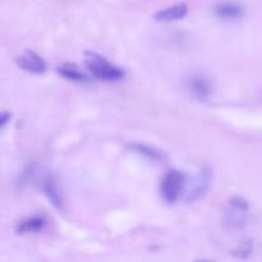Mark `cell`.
<instances>
[{
  "mask_svg": "<svg viewBox=\"0 0 262 262\" xmlns=\"http://www.w3.org/2000/svg\"><path fill=\"white\" fill-rule=\"evenodd\" d=\"M130 147H132V150L135 151L136 154H138L141 158L146 159V160L148 161H152V163H160V161H163L164 159V155L160 152V151L151 147V146L148 145H143V143H133Z\"/></svg>",
  "mask_w": 262,
  "mask_h": 262,
  "instance_id": "obj_12",
  "label": "cell"
},
{
  "mask_svg": "<svg viewBox=\"0 0 262 262\" xmlns=\"http://www.w3.org/2000/svg\"><path fill=\"white\" fill-rule=\"evenodd\" d=\"M41 189H42V193L45 194V197L49 200V202H50L56 210H63V197H61L60 188H59V184L58 182H56L55 177H43L42 181H41Z\"/></svg>",
  "mask_w": 262,
  "mask_h": 262,
  "instance_id": "obj_7",
  "label": "cell"
},
{
  "mask_svg": "<svg viewBox=\"0 0 262 262\" xmlns=\"http://www.w3.org/2000/svg\"><path fill=\"white\" fill-rule=\"evenodd\" d=\"M56 73L61 78L67 79V81L76 82V83H89L91 81V78L84 72H82L79 67L72 63H63L58 66L56 67Z\"/></svg>",
  "mask_w": 262,
  "mask_h": 262,
  "instance_id": "obj_10",
  "label": "cell"
},
{
  "mask_svg": "<svg viewBox=\"0 0 262 262\" xmlns=\"http://www.w3.org/2000/svg\"><path fill=\"white\" fill-rule=\"evenodd\" d=\"M215 14L220 19L235 20L239 19L243 15V8L239 4H237V3L224 2L215 7Z\"/></svg>",
  "mask_w": 262,
  "mask_h": 262,
  "instance_id": "obj_11",
  "label": "cell"
},
{
  "mask_svg": "<svg viewBox=\"0 0 262 262\" xmlns=\"http://www.w3.org/2000/svg\"><path fill=\"white\" fill-rule=\"evenodd\" d=\"M10 118H12L10 113H8V112L2 113V117H0V124H2V128L7 127L8 122H10Z\"/></svg>",
  "mask_w": 262,
  "mask_h": 262,
  "instance_id": "obj_14",
  "label": "cell"
},
{
  "mask_svg": "<svg viewBox=\"0 0 262 262\" xmlns=\"http://www.w3.org/2000/svg\"><path fill=\"white\" fill-rule=\"evenodd\" d=\"M188 89L194 97L200 100H207L212 95V83L204 74H193L188 78Z\"/></svg>",
  "mask_w": 262,
  "mask_h": 262,
  "instance_id": "obj_6",
  "label": "cell"
},
{
  "mask_svg": "<svg viewBox=\"0 0 262 262\" xmlns=\"http://www.w3.org/2000/svg\"><path fill=\"white\" fill-rule=\"evenodd\" d=\"M186 182V177L182 171L177 170V169L169 170L160 184L161 199L169 205L178 201L181 194L184 192Z\"/></svg>",
  "mask_w": 262,
  "mask_h": 262,
  "instance_id": "obj_3",
  "label": "cell"
},
{
  "mask_svg": "<svg viewBox=\"0 0 262 262\" xmlns=\"http://www.w3.org/2000/svg\"><path fill=\"white\" fill-rule=\"evenodd\" d=\"M48 220L42 215H33V216H28L26 219L20 220L17 225H15V233L20 235L25 234H36V233L42 232L46 228Z\"/></svg>",
  "mask_w": 262,
  "mask_h": 262,
  "instance_id": "obj_8",
  "label": "cell"
},
{
  "mask_svg": "<svg viewBox=\"0 0 262 262\" xmlns=\"http://www.w3.org/2000/svg\"><path fill=\"white\" fill-rule=\"evenodd\" d=\"M15 63L22 71L28 72L31 74H43L48 69L42 56L38 55L33 50H25L19 56H17Z\"/></svg>",
  "mask_w": 262,
  "mask_h": 262,
  "instance_id": "obj_5",
  "label": "cell"
},
{
  "mask_svg": "<svg viewBox=\"0 0 262 262\" xmlns=\"http://www.w3.org/2000/svg\"><path fill=\"white\" fill-rule=\"evenodd\" d=\"M86 67L90 74L99 81L119 82L125 77L124 69L112 64L102 55L92 51L86 53Z\"/></svg>",
  "mask_w": 262,
  "mask_h": 262,
  "instance_id": "obj_1",
  "label": "cell"
},
{
  "mask_svg": "<svg viewBox=\"0 0 262 262\" xmlns=\"http://www.w3.org/2000/svg\"><path fill=\"white\" fill-rule=\"evenodd\" d=\"M188 14V5L184 3L171 5V7L161 9L154 14V18L159 22H174V20L183 19Z\"/></svg>",
  "mask_w": 262,
  "mask_h": 262,
  "instance_id": "obj_9",
  "label": "cell"
},
{
  "mask_svg": "<svg viewBox=\"0 0 262 262\" xmlns=\"http://www.w3.org/2000/svg\"><path fill=\"white\" fill-rule=\"evenodd\" d=\"M250 210L247 200L241 196H233L228 201L224 212V224L228 229L238 230L243 228L247 222V214Z\"/></svg>",
  "mask_w": 262,
  "mask_h": 262,
  "instance_id": "obj_2",
  "label": "cell"
},
{
  "mask_svg": "<svg viewBox=\"0 0 262 262\" xmlns=\"http://www.w3.org/2000/svg\"><path fill=\"white\" fill-rule=\"evenodd\" d=\"M212 184V173L210 169H201L193 178L186 182L184 187V197L188 202H194L201 200L209 193Z\"/></svg>",
  "mask_w": 262,
  "mask_h": 262,
  "instance_id": "obj_4",
  "label": "cell"
},
{
  "mask_svg": "<svg viewBox=\"0 0 262 262\" xmlns=\"http://www.w3.org/2000/svg\"><path fill=\"white\" fill-rule=\"evenodd\" d=\"M252 251H253L252 242H251V241H245V242L241 243V245L233 251V255L238 258H247L250 257Z\"/></svg>",
  "mask_w": 262,
  "mask_h": 262,
  "instance_id": "obj_13",
  "label": "cell"
}]
</instances>
